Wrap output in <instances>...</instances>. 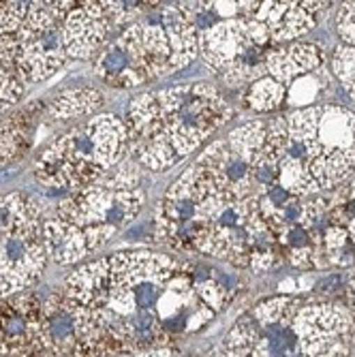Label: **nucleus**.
Masks as SVG:
<instances>
[{
  "label": "nucleus",
  "mask_w": 355,
  "mask_h": 357,
  "mask_svg": "<svg viewBox=\"0 0 355 357\" xmlns=\"http://www.w3.org/2000/svg\"><path fill=\"white\" fill-rule=\"evenodd\" d=\"M238 276L156 250H120L75 268L62 284L75 355H172L229 306Z\"/></svg>",
  "instance_id": "f257e3e1"
},
{
  "label": "nucleus",
  "mask_w": 355,
  "mask_h": 357,
  "mask_svg": "<svg viewBox=\"0 0 355 357\" xmlns=\"http://www.w3.org/2000/svg\"><path fill=\"white\" fill-rule=\"evenodd\" d=\"M232 118L222 92L206 82L137 94L124 112L128 156L148 172H169Z\"/></svg>",
  "instance_id": "f03ea898"
},
{
  "label": "nucleus",
  "mask_w": 355,
  "mask_h": 357,
  "mask_svg": "<svg viewBox=\"0 0 355 357\" xmlns=\"http://www.w3.org/2000/svg\"><path fill=\"white\" fill-rule=\"evenodd\" d=\"M264 160L276 182L300 197L336 188L355 172V114L338 105H306L266 126Z\"/></svg>",
  "instance_id": "7ed1b4c3"
},
{
  "label": "nucleus",
  "mask_w": 355,
  "mask_h": 357,
  "mask_svg": "<svg viewBox=\"0 0 355 357\" xmlns=\"http://www.w3.org/2000/svg\"><path fill=\"white\" fill-rule=\"evenodd\" d=\"M197 54L199 35L192 9L158 5L126 24L103 47L94 60V75L112 88L128 90L188 67Z\"/></svg>",
  "instance_id": "20e7f679"
},
{
  "label": "nucleus",
  "mask_w": 355,
  "mask_h": 357,
  "mask_svg": "<svg viewBox=\"0 0 355 357\" xmlns=\"http://www.w3.org/2000/svg\"><path fill=\"white\" fill-rule=\"evenodd\" d=\"M124 158H128L124 118L92 114L39 152L35 180L47 197L60 202L103 178Z\"/></svg>",
  "instance_id": "39448f33"
},
{
  "label": "nucleus",
  "mask_w": 355,
  "mask_h": 357,
  "mask_svg": "<svg viewBox=\"0 0 355 357\" xmlns=\"http://www.w3.org/2000/svg\"><path fill=\"white\" fill-rule=\"evenodd\" d=\"M62 24L45 0H0V62L26 84L50 79L69 58Z\"/></svg>",
  "instance_id": "423d86ee"
},
{
  "label": "nucleus",
  "mask_w": 355,
  "mask_h": 357,
  "mask_svg": "<svg viewBox=\"0 0 355 357\" xmlns=\"http://www.w3.org/2000/svg\"><path fill=\"white\" fill-rule=\"evenodd\" d=\"M144 167L128 156L103 178L58 202V218L75 225L92 252L105 246L146 206Z\"/></svg>",
  "instance_id": "0eeeda50"
},
{
  "label": "nucleus",
  "mask_w": 355,
  "mask_h": 357,
  "mask_svg": "<svg viewBox=\"0 0 355 357\" xmlns=\"http://www.w3.org/2000/svg\"><path fill=\"white\" fill-rule=\"evenodd\" d=\"M43 214L26 192H0V298L35 284L45 266Z\"/></svg>",
  "instance_id": "6e6552de"
},
{
  "label": "nucleus",
  "mask_w": 355,
  "mask_h": 357,
  "mask_svg": "<svg viewBox=\"0 0 355 357\" xmlns=\"http://www.w3.org/2000/svg\"><path fill=\"white\" fill-rule=\"evenodd\" d=\"M270 30L250 15L222 20L199 32V52L225 82L250 84L266 73V58L272 50Z\"/></svg>",
  "instance_id": "1a4fd4ad"
},
{
  "label": "nucleus",
  "mask_w": 355,
  "mask_h": 357,
  "mask_svg": "<svg viewBox=\"0 0 355 357\" xmlns=\"http://www.w3.org/2000/svg\"><path fill=\"white\" fill-rule=\"evenodd\" d=\"M266 122H246L210 144L195 160L199 172L225 195L236 199H248L262 188L257 182V165L264 158Z\"/></svg>",
  "instance_id": "9d476101"
},
{
  "label": "nucleus",
  "mask_w": 355,
  "mask_h": 357,
  "mask_svg": "<svg viewBox=\"0 0 355 357\" xmlns=\"http://www.w3.org/2000/svg\"><path fill=\"white\" fill-rule=\"evenodd\" d=\"M294 328L298 355H347L355 351V312L340 304L298 306Z\"/></svg>",
  "instance_id": "9b49d317"
},
{
  "label": "nucleus",
  "mask_w": 355,
  "mask_h": 357,
  "mask_svg": "<svg viewBox=\"0 0 355 357\" xmlns=\"http://www.w3.org/2000/svg\"><path fill=\"white\" fill-rule=\"evenodd\" d=\"M43 353V298L28 289L0 298V355Z\"/></svg>",
  "instance_id": "f8f14e48"
},
{
  "label": "nucleus",
  "mask_w": 355,
  "mask_h": 357,
  "mask_svg": "<svg viewBox=\"0 0 355 357\" xmlns=\"http://www.w3.org/2000/svg\"><path fill=\"white\" fill-rule=\"evenodd\" d=\"M120 28L101 0H82V3L64 17L62 32L69 58L88 60L112 39V32Z\"/></svg>",
  "instance_id": "ddd939ff"
},
{
  "label": "nucleus",
  "mask_w": 355,
  "mask_h": 357,
  "mask_svg": "<svg viewBox=\"0 0 355 357\" xmlns=\"http://www.w3.org/2000/svg\"><path fill=\"white\" fill-rule=\"evenodd\" d=\"M77 340L75 312L64 291L58 289L43 298V355H75Z\"/></svg>",
  "instance_id": "4468645a"
},
{
  "label": "nucleus",
  "mask_w": 355,
  "mask_h": 357,
  "mask_svg": "<svg viewBox=\"0 0 355 357\" xmlns=\"http://www.w3.org/2000/svg\"><path fill=\"white\" fill-rule=\"evenodd\" d=\"M252 17L268 26L274 43L294 41L310 32L317 24V13L306 11L296 0H262Z\"/></svg>",
  "instance_id": "2eb2a0df"
},
{
  "label": "nucleus",
  "mask_w": 355,
  "mask_h": 357,
  "mask_svg": "<svg viewBox=\"0 0 355 357\" xmlns=\"http://www.w3.org/2000/svg\"><path fill=\"white\" fill-rule=\"evenodd\" d=\"M324 60H326L324 52L315 43H294L285 47H272L266 58V75L278 79L285 88H289L298 77L324 67Z\"/></svg>",
  "instance_id": "dca6fc26"
},
{
  "label": "nucleus",
  "mask_w": 355,
  "mask_h": 357,
  "mask_svg": "<svg viewBox=\"0 0 355 357\" xmlns=\"http://www.w3.org/2000/svg\"><path fill=\"white\" fill-rule=\"evenodd\" d=\"M43 244L47 250V259L58 266H75L92 255L86 238L80 234L77 227L58 216L45 218Z\"/></svg>",
  "instance_id": "f3484780"
},
{
  "label": "nucleus",
  "mask_w": 355,
  "mask_h": 357,
  "mask_svg": "<svg viewBox=\"0 0 355 357\" xmlns=\"http://www.w3.org/2000/svg\"><path fill=\"white\" fill-rule=\"evenodd\" d=\"M41 116L39 103L0 116V165L20 158L35 137V126Z\"/></svg>",
  "instance_id": "a211bd4d"
},
{
  "label": "nucleus",
  "mask_w": 355,
  "mask_h": 357,
  "mask_svg": "<svg viewBox=\"0 0 355 357\" xmlns=\"http://www.w3.org/2000/svg\"><path fill=\"white\" fill-rule=\"evenodd\" d=\"M105 105V96L96 88H71L56 94L47 103V116L56 122H67L92 116L101 112Z\"/></svg>",
  "instance_id": "6ab92c4d"
},
{
  "label": "nucleus",
  "mask_w": 355,
  "mask_h": 357,
  "mask_svg": "<svg viewBox=\"0 0 355 357\" xmlns=\"http://www.w3.org/2000/svg\"><path fill=\"white\" fill-rule=\"evenodd\" d=\"M287 96V88L270 77V75H262L259 79H255L246 92V107L252 112H272L276 107H280V103Z\"/></svg>",
  "instance_id": "aec40b11"
},
{
  "label": "nucleus",
  "mask_w": 355,
  "mask_h": 357,
  "mask_svg": "<svg viewBox=\"0 0 355 357\" xmlns=\"http://www.w3.org/2000/svg\"><path fill=\"white\" fill-rule=\"evenodd\" d=\"M24 92H26V82L20 79L11 69H7L0 62V116L15 109L24 99Z\"/></svg>",
  "instance_id": "412c9836"
},
{
  "label": "nucleus",
  "mask_w": 355,
  "mask_h": 357,
  "mask_svg": "<svg viewBox=\"0 0 355 357\" xmlns=\"http://www.w3.org/2000/svg\"><path fill=\"white\" fill-rule=\"evenodd\" d=\"M332 71L355 101V45H338L334 50Z\"/></svg>",
  "instance_id": "4be33fe9"
},
{
  "label": "nucleus",
  "mask_w": 355,
  "mask_h": 357,
  "mask_svg": "<svg viewBox=\"0 0 355 357\" xmlns=\"http://www.w3.org/2000/svg\"><path fill=\"white\" fill-rule=\"evenodd\" d=\"M347 229H349V234H351V240H353V246H355V214L349 218V222H347Z\"/></svg>",
  "instance_id": "5701e85b"
},
{
  "label": "nucleus",
  "mask_w": 355,
  "mask_h": 357,
  "mask_svg": "<svg viewBox=\"0 0 355 357\" xmlns=\"http://www.w3.org/2000/svg\"><path fill=\"white\" fill-rule=\"evenodd\" d=\"M349 199L353 202V206H355V180L351 182V186H349Z\"/></svg>",
  "instance_id": "b1692460"
}]
</instances>
